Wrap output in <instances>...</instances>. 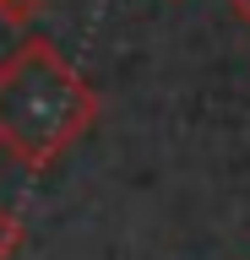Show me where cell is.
<instances>
[{
    "mask_svg": "<svg viewBox=\"0 0 250 260\" xmlns=\"http://www.w3.org/2000/svg\"><path fill=\"white\" fill-rule=\"evenodd\" d=\"M229 6H234V11H239V16L250 22V0H229Z\"/></svg>",
    "mask_w": 250,
    "mask_h": 260,
    "instance_id": "cell-4",
    "label": "cell"
},
{
    "mask_svg": "<svg viewBox=\"0 0 250 260\" xmlns=\"http://www.w3.org/2000/svg\"><path fill=\"white\" fill-rule=\"evenodd\" d=\"M103 98L93 81L44 38L27 32L0 60V152L22 162L27 174H44L98 125Z\"/></svg>",
    "mask_w": 250,
    "mask_h": 260,
    "instance_id": "cell-1",
    "label": "cell"
},
{
    "mask_svg": "<svg viewBox=\"0 0 250 260\" xmlns=\"http://www.w3.org/2000/svg\"><path fill=\"white\" fill-rule=\"evenodd\" d=\"M22 239H27V228H22V217L6 201H0V260H17V249H22Z\"/></svg>",
    "mask_w": 250,
    "mask_h": 260,
    "instance_id": "cell-2",
    "label": "cell"
},
{
    "mask_svg": "<svg viewBox=\"0 0 250 260\" xmlns=\"http://www.w3.org/2000/svg\"><path fill=\"white\" fill-rule=\"evenodd\" d=\"M38 11H44V0H0V22L6 27H33Z\"/></svg>",
    "mask_w": 250,
    "mask_h": 260,
    "instance_id": "cell-3",
    "label": "cell"
}]
</instances>
